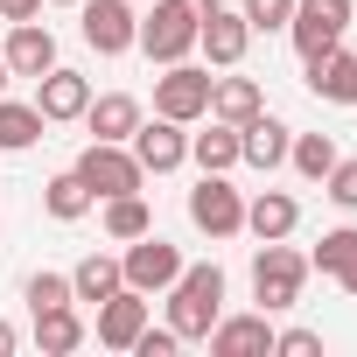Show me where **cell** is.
Wrapping results in <instances>:
<instances>
[{"mask_svg": "<svg viewBox=\"0 0 357 357\" xmlns=\"http://www.w3.org/2000/svg\"><path fill=\"white\" fill-rule=\"evenodd\" d=\"M161 301H168V329H175V336H183V343H204L211 322L225 315V266H218V259L183 266V273H175V287H168Z\"/></svg>", "mask_w": 357, "mask_h": 357, "instance_id": "cell-1", "label": "cell"}, {"mask_svg": "<svg viewBox=\"0 0 357 357\" xmlns=\"http://www.w3.org/2000/svg\"><path fill=\"white\" fill-rule=\"evenodd\" d=\"M133 50L147 63H183L197 50V8H190V0H147V22H140Z\"/></svg>", "mask_w": 357, "mask_h": 357, "instance_id": "cell-2", "label": "cell"}, {"mask_svg": "<svg viewBox=\"0 0 357 357\" xmlns=\"http://www.w3.org/2000/svg\"><path fill=\"white\" fill-rule=\"evenodd\" d=\"M301 280H308V259H301L287 238H266L259 259H252V301H259L266 315H280V308L301 301Z\"/></svg>", "mask_w": 357, "mask_h": 357, "instance_id": "cell-3", "label": "cell"}, {"mask_svg": "<svg viewBox=\"0 0 357 357\" xmlns=\"http://www.w3.org/2000/svg\"><path fill=\"white\" fill-rule=\"evenodd\" d=\"M77 175H84V190L105 204V197H133L140 183H147V168L133 161V147L126 140H91L84 154H77Z\"/></svg>", "mask_w": 357, "mask_h": 357, "instance_id": "cell-4", "label": "cell"}, {"mask_svg": "<svg viewBox=\"0 0 357 357\" xmlns=\"http://www.w3.org/2000/svg\"><path fill=\"white\" fill-rule=\"evenodd\" d=\"M154 112H161V119H183V126L211 119V70H197L190 56H183V63H161V77H154Z\"/></svg>", "mask_w": 357, "mask_h": 357, "instance_id": "cell-5", "label": "cell"}, {"mask_svg": "<svg viewBox=\"0 0 357 357\" xmlns=\"http://www.w3.org/2000/svg\"><path fill=\"white\" fill-rule=\"evenodd\" d=\"M183 266H190L183 245H168L161 231H140V238L119 252V273H126V287H140V294H168Z\"/></svg>", "mask_w": 357, "mask_h": 357, "instance_id": "cell-6", "label": "cell"}, {"mask_svg": "<svg viewBox=\"0 0 357 357\" xmlns=\"http://www.w3.org/2000/svg\"><path fill=\"white\" fill-rule=\"evenodd\" d=\"M343 29H350V0H294V15H287V36H294L301 56L336 50Z\"/></svg>", "mask_w": 357, "mask_h": 357, "instance_id": "cell-7", "label": "cell"}, {"mask_svg": "<svg viewBox=\"0 0 357 357\" xmlns=\"http://www.w3.org/2000/svg\"><path fill=\"white\" fill-rule=\"evenodd\" d=\"M190 225L211 231V238H238L245 231V197L225 183V175H204V183L190 190Z\"/></svg>", "mask_w": 357, "mask_h": 357, "instance_id": "cell-8", "label": "cell"}, {"mask_svg": "<svg viewBox=\"0 0 357 357\" xmlns=\"http://www.w3.org/2000/svg\"><path fill=\"white\" fill-rule=\"evenodd\" d=\"M77 29H84V43L98 50V56H126L133 50V36H140V22H133V0H77Z\"/></svg>", "mask_w": 357, "mask_h": 357, "instance_id": "cell-9", "label": "cell"}, {"mask_svg": "<svg viewBox=\"0 0 357 357\" xmlns=\"http://www.w3.org/2000/svg\"><path fill=\"white\" fill-rule=\"evenodd\" d=\"M126 147H133V161H140L147 175H168V168H183V161H190V126L154 112V119H140V126H133V140H126Z\"/></svg>", "mask_w": 357, "mask_h": 357, "instance_id": "cell-10", "label": "cell"}, {"mask_svg": "<svg viewBox=\"0 0 357 357\" xmlns=\"http://www.w3.org/2000/svg\"><path fill=\"white\" fill-rule=\"evenodd\" d=\"M84 105H91V77H84V70H70V63H50V70L36 77V112H43L50 126H63V119H84Z\"/></svg>", "mask_w": 357, "mask_h": 357, "instance_id": "cell-11", "label": "cell"}, {"mask_svg": "<svg viewBox=\"0 0 357 357\" xmlns=\"http://www.w3.org/2000/svg\"><path fill=\"white\" fill-rule=\"evenodd\" d=\"M197 50H204L218 70H238V63H245V50H252V22H245L238 8H218V15H204V22H197Z\"/></svg>", "mask_w": 357, "mask_h": 357, "instance_id": "cell-12", "label": "cell"}, {"mask_svg": "<svg viewBox=\"0 0 357 357\" xmlns=\"http://www.w3.org/2000/svg\"><path fill=\"white\" fill-rule=\"evenodd\" d=\"M204 343H211V357H266V350H273V322H266V308H252V315H218Z\"/></svg>", "mask_w": 357, "mask_h": 357, "instance_id": "cell-13", "label": "cell"}, {"mask_svg": "<svg viewBox=\"0 0 357 357\" xmlns=\"http://www.w3.org/2000/svg\"><path fill=\"white\" fill-rule=\"evenodd\" d=\"M147 329V294L140 287H112L98 301V343L105 350H133V336Z\"/></svg>", "mask_w": 357, "mask_h": 357, "instance_id": "cell-14", "label": "cell"}, {"mask_svg": "<svg viewBox=\"0 0 357 357\" xmlns=\"http://www.w3.org/2000/svg\"><path fill=\"white\" fill-rule=\"evenodd\" d=\"M308 63V91L322 98V105H357V56L336 43V50H322V56H301Z\"/></svg>", "mask_w": 357, "mask_h": 357, "instance_id": "cell-15", "label": "cell"}, {"mask_svg": "<svg viewBox=\"0 0 357 357\" xmlns=\"http://www.w3.org/2000/svg\"><path fill=\"white\" fill-rule=\"evenodd\" d=\"M0 56H8V70H15V77H43V70L56 63V36H50L43 22H15V29H8V50H0Z\"/></svg>", "mask_w": 357, "mask_h": 357, "instance_id": "cell-16", "label": "cell"}, {"mask_svg": "<svg viewBox=\"0 0 357 357\" xmlns=\"http://www.w3.org/2000/svg\"><path fill=\"white\" fill-rule=\"evenodd\" d=\"M287 140H294V133H287L273 112H252V119L238 126V161H245V168H280V161H287Z\"/></svg>", "mask_w": 357, "mask_h": 357, "instance_id": "cell-17", "label": "cell"}, {"mask_svg": "<svg viewBox=\"0 0 357 357\" xmlns=\"http://www.w3.org/2000/svg\"><path fill=\"white\" fill-rule=\"evenodd\" d=\"M294 225H301V204L287 197V190H259L252 204H245V231L266 245V238H294Z\"/></svg>", "mask_w": 357, "mask_h": 357, "instance_id": "cell-18", "label": "cell"}, {"mask_svg": "<svg viewBox=\"0 0 357 357\" xmlns=\"http://www.w3.org/2000/svg\"><path fill=\"white\" fill-rule=\"evenodd\" d=\"M84 126H91V140H133V126H140V98H133V91H105V98L84 105Z\"/></svg>", "mask_w": 357, "mask_h": 357, "instance_id": "cell-19", "label": "cell"}, {"mask_svg": "<svg viewBox=\"0 0 357 357\" xmlns=\"http://www.w3.org/2000/svg\"><path fill=\"white\" fill-rule=\"evenodd\" d=\"M252 112H266V91H259L252 77H211V119L245 126Z\"/></svg>", "mask_w": 357, "mask_h": 357, "instance_id": "cell-20", "label": "cell"}, {"mask_svg": "<svg viewBox=\"0 0 357 357\" xmlns=\"http://www.w3.org/2000/svg\"><path fill=\"white\" fill-rule=\"evenodd\" d=\"M190 161H197L204 175H231V168H238V126L211 119V133H190Z\"/></svg>", "mask_w": 357, "mask_h": 357, "instance_id": "cell-21", "label": "cell"}, {"mask_svg": "<svg viewBox=\"0 0 357 357\" xmlns=\"http://www.w3.org/2000/svg\"><path fill=\"white\" fill-rule=\"evenodd\" d=\"M112 287H126V273H119V259H112V252H84V259L70 266V294H77V301H91V308H98Z\"/></svg>", "mask_w": 357, "mask_h": 357, "instance_id": "cell-22", "label": "cell"}, {"mask_svg": "<svg viewBox=\"0 0 357 357\" xmlns=\"http://www.w3.org/2000/svg\"><path fill=\"white\" fill-rule=\"evenodd\" d=\"M36 343H43V357H70V350L84 343V315H77V301L43 308V315H36Z\"/></svg>", "mask_w": 357, "mask_h": 357, "instance_id": "cell-23", "label": "cell"}, {"mask_svg": "<svg viewBox=\"0 0 357 357\" xmlns=\"http://www.w3.org/2000/svg\"><path fill=\"white\" fill-rule=\"evenodd\" d=\"M91 204H98V197L84 190V175H77V168H63V175H50V183H43V211H50L56 225H77Z\"/></svg>", "mask_w": 357, "mask_h": 357, "instance_id": "cell-24", "label": "cell"}, {"mask_svg": "<svg viewBox=\"0 0 357 357\" xmlns=\"http://www.w3.org/2000/svg\"><path fill=\"white\" fill-rule=\"evenodd\" d=\"M43 112H36V98L29 105H15V98H0V154H29L36 140H43Z\"/></svg>", "mask_w": 357, "mask_h": 357, "instance_id": "cell-25", "label": "cell"}, {"mask_svg": "<svg viewBox=\"0 0 357 357\" xmlns=\"http://www.w3.org/2000/svg\"><path fill=\"white\" fill-rule=\"evenodd\" d=\"M140 231H154L147 197H140V190H133V197H105V238H112V245H133Z\"/></svg>", "mask_w": 357, "mask_h": 357, "instance_id": "cell-26", "label": "cell"}, {"mask_svg": "<svg viewBox=\"0 0 357 357\" xmlns=\"http://www.w3.org/2000/svg\"><path fill=\"white\" fill-rule=\"evenodd\" d=\"M287 161H294V175L322 183V175L336 168V140H329V133H294V140H287Z\"/></svg>", "mask_w": 357, "mask_h": 357, "instance_id": "cell-27", "label": "cell"}, {"mask_svg": "<svg viewBox=\"0 0 357 357\" xmlns=\"http://www.w3.org/2000/svg\"><path fill=\"white\" fill-rule=\"evenodd\" d=\"M308 266H322V273H350V266H357V225L322 231V245L308 252Z\"/></svg>", "mask_w": 357, "mask_h": 357, "instance_id": "cell-28", "label": "cell"}, {"mask_svg": "<svg viewBox=\"0 0 357 357\" xmlns=\"http://www.w3.org/2000/svg\"><path fill=\"white\" fill-rule=\"evenodd\" d=\"M29 315H43V308H63V301H77L70 294V273H29Z\"/></svg>", "mask_w": 357, "mask_h": 357, "instance_id": "cell-29", "label": "cell"}, {"mask_svg": "<svg viewBox=\"0 0 357 357\" xmlns=\"http://www.w3.org/2000/svg\"><path fill=\"white\" fill-rule=\"evenodd\" d=\"M322 197H329L336 211H357V161H343V154H336V168L322 175Z\"/></svg>", "mask_w": 357, "mask_h": 357, "instance_id": "cell-30", "label": "cell"}, {"mask_svg": "<svg viewBox=\"0 0 357 357\" xmlns=\"http://www.w3.org/2000/svg\"><path fill=\"white\" fill-rule=\"evenodd\" d=\"M238 15L252 22V36H273V29H287V15H294V0H245Z\"/></svg>", "mask_w": 357, "mask_h": 357, "instance_id": "cell-31", "label": "cell"}, {"mask_svg": "<svg viewBox=\"0 0 357 357\" xmlns=\"http://www.w3.org/2000/svg\"><path fill=\"white\" fill-rule=\"evenodd\" d=\"M175 350H183V336H175V329H154V322H147V329L133 336V357H175Z\"/></svg>", "mask_w": 357, "mask_h": 357, "instance_id": "cell-32", "label": "cell"}, {"mask_svg": "<svg viewBox=\"0 0 357 357\" xmlns=\"http://www.w3.org/2000/svg\"><path fill=\"white\" fill-rule=\"evenodd\" d=\"M273 350H280V357H315L322 336H315V329H273Z\"/></svg>", "mask_w": 357, "mask_h": 357, "instance_id": "cell-33", "label": "cell"}, {"mask_svg": "<svg viewBox=\"0 0 357 357\" xmlns=\"http://www.w3.org/2000/svg\"><path fill=\"white\" fill-rule=\"evenodd\" d=\"M36 15H43V0H0V22H8V29L15 22H36Z\"/></svg>", "mask_w": 357, "mask_h": 357, "instance_id": "cell-34", "label": "cell"}, {"mask_svg": "<svg viewBox=\"0 0 357 357\" xmlns=\"http://www.w3.org/2000/svg\"><path fill=\"white\" fill-rule=\"evenodd\" d=\"M15 343H22V329H15L8 315H0V357H15Z\"/></svg>", "mask_w": 357, "mask_h": 357, "instance_id": "cell-35", "label": "cell"}, {"mask_svg": "<svg viewBox=\"0 0 357 357\" xmlns=\"http://www.w3.org/2000/svg\"><path fill=\"white\" fill-rule=\"evenodd\" d=\"M190 8H197V22H204V15H218V8H225V0H190Z\"/></svg>", "mask_w": 357, "mask_h": 357, "instance_id": "cell-36", "label": "cell"}, {"mask_svg": "<svg viewBox=\"0 0 357 357\" xmlns=\"http://www.w3.org/2000/svg\"><path fill=\"white\" fill-rule=\"evenodd\" d=\"M336 280H343V294H350V301H357V266H350V273H336Z\"/></svg>", "mask_w": 357, "mask_h": 357, "instance_id": "cell-37", "label": "cell"}, {"mask_svg": "<svg viewBox=\"0 0 357 357\" xmlns=\"http://www.w3.org/2000/svg\"><path fill=\"white\" fill-rule=\"evenodd\" d=\"M8 77H15V70H8V56H0V98H8Z\"/></svg>", "mask_w": 357, "mask_h": 357, "instance_id": "cell-38", "label": "cell"}, {"mask_svg": "<svg viewBox=\"0 0 357 357\" xmlns=\"http://www.w3.org/2000/svg\"><path fill=\"white\" fill-rule=\"evenodd\" d=\"M43 8H77V0H43Z\"/></svg>", "mask_w": 357, "mask_h": 357, "instance_id": "cell-39", "label": "cell"}]
</instances>
